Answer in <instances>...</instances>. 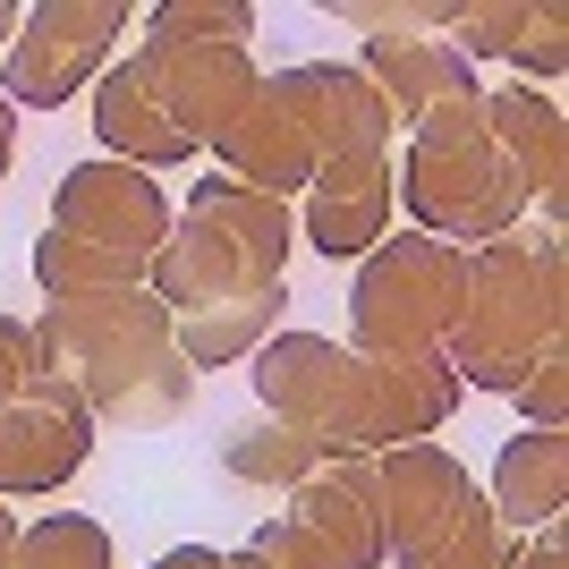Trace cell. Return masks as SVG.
<instances>
[{"label": "cell", "mask_w": 569, "mask_h": 569, "mask_svg": "<svg viewBox=\"0 0 569 569\" xmlns=\"http://www.w3.org/2000/svg\"><path fill=\"white\" fill-rule=\"evenodd\" d=\"M247 545H256V552H263V561H272V569H340L332 552H323V545H315V536H307V527L289 519V510H272V519H263L256 536H247Z\"/></svg>", "instance_id": "f1b7e54d"}, {"label": "cell", "mask_w": 569, "mask_h": 569, "mask_svg": "<svg viewBox=\"0 0 569 569\" xmlns=\"http://www.w3.org/2000/svg\"><path fill=\"white\" fill-rule=\"evenodd\" d=\"M213 162H221V179H238V188H256V196H307L315 188V144H307V128H298V111L281 102V86L263 77L256 94H247V111L230 119L213 137Z\"/></svg>", "instance_id": "7c38bea8"}, {"label": "cell", "mask_w": 569, "mask_h": 569, "mask_svg": "<svg viewBox=\"0 0 569 569\" xmlns=\"http://www.w3.org/2000/svg\"><path fill=\"white\" fill-rule=\"evenodd\" d=\"M144 289H153L170 315H196V307H221V298H247V289H272V281L238 256L230 238H213L204 221L179 213L170 238H162V256H153V272H144Z\"/></svg>", "instance_id": "d6986e66"}, {"label": "cell", "mask_w": 569, "mask_h": 569, "mask_svg": "<svg viewBox=\"0 0 569 569\" xmlns=\"http://www.w3.org/2000/svg\"><path fill=\"white\" fill-rule=\"evenodd\" d=\"M289 519L340 569H382V501H375V451L315 459V476L289 493Z\"/></svg>", "instance_id": "4fadbf2b"}, {"label": "cell", "mask_w": 569, "mask_h": 569, "mask_svg": "<svg viewBox=\"0 0 569 569\" xmlns=\"http://www.w3.org/2000/svg\"><path fill=\"white\" fill-rule=\"evenodd\" d=\"M9 552H18V510L0 501V569H9Z\"/></svg>", "instance_id": "836d02e7"}, {"label": "cell", "mask_w": 569, "mask_h": 569, "mask_svg": "<svg viewBox=\"0 0 569 569\" xmlns=\"http://www.w3.org/2000/svg\"><path fill=\"white\" fill-rule=\"evenodd\" d=\"M9 34H18V0H0V51H9Z\"/></svg>", "instance_id": "d590c367"}, {"label": "cell", "mask_w": 569, "mask_h": 569, "mask_svg": "<svg viewBox=\"0 0 569 569\" xmlns=\"http://www.w3.org/2000/svg\"><path fill=\"white\" fill-rule=\"evenodd\" d=\"M510 400H519L527 433H569V357H545V366H536Z\"/></svg>", "instance_id": "83f0119b"}, {"label": "cell", "mask_w": 569, "mask_h": 569, "mask_svg": "<svg viewBox=\"0 0 569 569\" xmlns=\"http://www.w3.org/2000/svg\"><path fill=\"white\" fill-rule=\"evenodd\" d=\"M569 332V247L561 230H510V238H485L468 247V307H459L451 357L459 391H519L545 357H561Z\"/></svg>", "instance_id": "7a4b0ae2"}, {"label": "cell", "mask_w": 569, "mask_h": 569, "mask_svg": "<svg viewBox=\"0 0 569 569\" xmlns=\"http://www.w3.org/2000/svg\"><path fill=\"white\" fill-rule=\"evenodd\" d=\"M256 26V0H162L144 9V43H247Z\"/></svg>", "instance_id": "d4e9b609"}, {"label": "cell", "mask_w": 569, "mask_h": 569, "mask_svg": "<svg viewBox=\"0 0 569 569\" xmlns=\"http://www.w3.org/2000/svg\"><path fill=\"white\" fill-rule=\"evenodd\" d=\"M144 569H230V561H221L213 545H170L162 561H144Z\"/></svg>", "instance_id": "1f68e13d"}, {"label": "cell", "mask_w": 569, "mask_h": 569, "mask_svg": "<svg viewBox=\"0 0 569 569\" xmlns=\"http://www.w3.org/2000/svg\"><path fill=\"white\" fill-rule=\"evenodd\" d=\"M349 69L382 94L391 119H426V111H442V102L485 94V86H476V60L451 34H366V51H357Z\"/></svg>", "instance_id": "9a60e30c"}, {"label": "cell", "mask_w": 569, "mask_h": 569, "mask_svg": "<svg viewBox=\"0 0 569 569\" xmlns=\"http://www.w3.org/2000/svg\"><path fill=\"white\" fill-rule=\"evenodd\" d=\"M510 569H569V527H561V519L536 527V536L519 545V561H510Z\"/></svg>", "instance_id": "4dcf8cb0"}, {"label": "cell", "mask_w": 569, "mask_h": 569, "mask_svg": "<svg viewBox=\"0 0 569 569\" xmlns=\"http://www.w3.org/2000/svg\"><path fill=\"white\" fill-rule=\"evenodd\" d=\"M391 204L408 213V230L451 238V247H485L527 221V188L510 179L485 128V94L408 119V144L391 153Z\"/></svg>", "instance_id": "277c9868"}, {"label": "cell", "mask_w": 569, "mask_h": 569, "mask_svg": "<svg viewBox=\"0 0 569 569\" xmlns=\"http://www.w3.org/2000/svg\"><path fill=\"white\" fill-rule=\"evenodd\" d=\"M188 221H204L213 238H230V247L256 263L263 281H281L289 247H298V213H289L281 196H256V188H238V179H221V170H196Z\"/></svg>", "instance_id": "44dd1931"}, {"label": "cell", "mask_w": 569, "mask_h": 569, "mask_svg": "<svg viewBox=\"0 0 569 569\" xmlns=\"http://www.w3.org/2000/svg\"><path fill=\"white\" fill-rule=\"evenodd\" d=\"M391 153H366V162H332L315 170L307 213H298V238H307L323 263H357L391 238Z\"/></svg>", "instance_id": "5bb4252c"}, {"label": "cell", "mask_w": 569, "mask_h": 569, "mask_svg": "<svg viewBox=\"0 0 569 569\" xmlns=\"http://www.w3.org/2000/svg\"><path fill=\"white\" fill-rule=\"evenodd\" d=\"M485 501H493V519L510 527V536H536V527H552L569 510V433H510L493 459V476H485Z\"/></svg>", "instance_id": "ffe728a7"}, {"label": "cell", "mask_w": 569, "mask_h": 569, "mask_svg": "<svg viewBox=\"0 0 569 569\" xmlns=\"http://www.w3.org/2000/svg\"><path fill=\"white\" fill-rule=\"evenodd\" d=\"M94 459V417L77 391L34 375L18 400L0 408V501H43Z\"/></svg>", "instance_id": "9c48e42d"}, {"label": "cell", "mask_w": 569, "mask_h": 569, "mask_svg": "<svg viewBox=\"0 0 569 569\" xmlns=\"http://www.w3.org/2000/svg\"><path fill=\"white\" fill-rule=\"evenodd\" d=\"M34 366L60 391L86 400L94 426L162 433L196 391V366L170 349V307L153 289H111V298H60L34 323Z\"/></svg>", "instance_id": "6da1fadb"}, {"label": "cell", "mask_w": 569, "mask_h": 569, "mask_svg": "<svg viewBox=\"0 0 569 569\" xmlns=\"http://www.w3.org/2000/svg\"><path fill=\"white\" fill-rule=\"evenodd\" d=\"M128 0H34L0 51V102L9 111H60L119 60Z\"/></svg>", "instance_id": "ba28073f"}, {"label": "cell", "mask_w": 569, "mask_h": 569, "mask_svg": "<svg viewBox=\"0 0 569 569\" xmlns=\"http://www.w3.org/2000/svg\"><path fill=\"white\" fill-rule=\"evenodd\" d=\"M9 162H18V111L0 102V179H9Z\"/></svg>", "instance_id": "d6a6232c"}, {"label": "cell", "mask_w": 569, "mask_h": 569, "mask_svg": "<svg viewBox=\"0 0 569 569\" xmlns=\"http://www.w3.org/2000/svg\"><path fill=\"white\" fill-rule=\"evenodd\" d=\"M34 375H43V366H34V332H26L18 315H0V408L18 400Z\"/></svg>", "instance_id": "f546056e"}, {"label": "cell", "mask_w": 569, "mask_h": 569, "mask_svg": "<svg viewBox=\"0 0 569 569\" xmlns=\"http://www.w3.org/2000/svg\"><path fill=\"white\" fill-rule=\"evenodd\" d=\"M170 196L153 188V170L128 162H69L51 188V221L34 238V289L43 307L60 298H111V289H144L153 256L170 238Z\"/></svg>", "instance_id": "3957f363"}, {"label": "cell", "mask_w": 569, "mask_h": 569, "mask_svg": "<svg viewBox=\"0 0 569 569\" xmlns=\"http://www.w3.org/2000/svg\"><path fill=\"white\" fill-rule=\"evenodd\" d=\"M485 128H493L510 179L527 188V204H545V230H561V188H569V111H561V94L501 86V94H485Z\"/></svg>", "instance_id": "2e32d148"}, {"label": "cell", "mask_w": 569, "mask_h": 569, "mask_svg": "<svg viewBox=\"0 0 569 569\" xmlns=\"http://www.w3.org/2000/svg\"><path fill=\"white\" fill-rule=\"evenodd\" d=\"M375 501H382V569H510L527 536L493 519V501L442 442L375 451Z\"/></svg>", "instance_id": "5b68a950"}, {"label": "cell", "mask_w": 569, "mask_h": 569, "mask_svg": "<svg viewBox=\"0 0 569 569\" xmlns=\"http://www.w3.org/2000/svg\"><path fill=\"white\" fill-rule=\"evenodd\" d=\"M519 26H527V0H459L451 9V43L468 51V60H510Z\"/></svg>", "instance_id": "4316f807"}, {"label": "cell", "mask_w": 569, "mask_h": 569, "mask_svg": "<svg viewBox=\"0 0 569 569\" xmlns=\"http://www.w3.org/2000/svg\"><path fill=\"white\" fill-rule=\"evenodd\" d=\"M94 144H102V162H128V170H179V162H196V144L170 128V111L153 102V86H144L137 51H119L111 69L94 77Z\"/></svg>", "instance_id": "ac0fdd59"}, {"label": "cell", "mask_w": 569, "mask_h": 569, "mask_svg": "<svg viewBox=\"0 0 569 569\" xmlns=\"http://www.w3.org/2000/svg\"><path fill=\"white\" fill-rule=\"evenodd\" d=\"M315 459L323 451H315L307 433H289L281 417H263V408L247 417V426L221 433V468H230L238 485H281V493H298V485L315 476Z\"/></svg>", "instance_id": "603a6c76"}, {"label": "cell", "mask_w": 569, "mask_h": 569, "mask_svg": "<svg viewBox=\"0 0 569 569\" xmlns=\"http://www.w3.org/2000/svg\"><path fill=\"white\" fill-rule=\"evenodd\" d=\"M137 69H144L153 102L170 111V128H179L196 153H213V137L263 86V69L247 60V43H137Z\"/></svg>", "instance_id": "30bf717a"}, {"label": "cell", "mask_w": 569, "mask_h": 569, "mask_svg": "<svg viewBox=\"0 0 569 569\" xmlns=\"http://www.w3.org/2000/svg\"><path fill=\"white\" fill-rule=\"evenodd\" d=\"M272 86H281V102L298 111V128H307V144H315L323 170L391 153V137H400V119L382 111V94L349 69V60H298V69H281Z\"/></svg>", "instance_id": "8fae6325"}, {"label": "cell", "mask_w": 569, "mask_h": 569, "mask_svg": "<svg viewBox=\"0 0 569 569\" xmlns=\"http://www.w3.org/2000/svg\"><path fill=\"white\" fill-rule=\"evenodd\" d=\"M366 400H375V451H400V442H433L468 391H459L442 349H400V357H366Z\"/></svg>", "instance_id": "e0dca14e"}, {"label": "cell", "mask_w": 569, "mask_h": 569, "mask_svg": "<svg viewBox=\"0 0 569 569\" xmlns=\"http://www.w3.org/2000/svg\"><path fill=\"white\" fill-rule=\"evenodd\" d=\"M256 400L263 417H281L289 433H307L323 459L340 451H375V400H366V357L349 340H323V332H272L256 357Z\"/></svg>", "instance_id": "52a82bcc"}, {"label": "cell", "mask_w": 569, "mask_h": 569, "mask_svg": "<svg viewBox=\"0 0 569 569\" xmlns=\"http://www.w3.org/2000/svg\"><path fill=\"white\" fill-rule=\"evenodd\" d=\"M468 307V247L426 230L382 238L375 256H357L349 281V349L357 357H400V349H442Z\"/></svg>", "instance_id": "8992f818"}, {"label": "cell", "mask_w": 569, "mask_h": 569, "mask_svg": "<svg viewBox=\"0 0 569 569\" xmlns=\"http://www.w3.org/2000/svg\"><path fill=\"white\" fill-rule=\"evenodd\" d=\"M510 69H519V86H536V94H552L569 69V18H561V0H527V26H519V43H510Z\"/></svg>", "instance_id": "484cf974"}, {"label": "cell", "mask_w": 569, "mask_h": 569, "mask_svg": "<svg viewBox=\"0 0 569 569\" xmlns=\"http://www.w3.org/2000/svg\"><path fill=\"white\" fill-rule=\"evenodd\" d=\"M221 561H230V569H272V561H263L256 545H238V552H221Z\"/></svg>", "instance_id": "e575fe53"}, {"label": "cell", "mask_w": 569, "mask_h": 569, "mask_svg": "<svg viewBox=\"0 0 569 569\" xmlns=\"http://www.w3.org/2000/svg\"><path fill=\"white\" fill-rule=\"evenodd\" d=\"M9 569H111V527L86 519V510H43V519L18 527Z\"/></svg>", "instance_id": "cb8c5ba5"}, {"label": "cell", "mask_w": 569, "mask_h": 569, "mask_svg": "<svg viewBox=\"0 0 569 569\" xmlns=\"http://www.w3.org/2000/svg\"><path fill=\"white\" fill-rule=\"evenodd\" d=\"M281 307H289V281L247 289V298H221V307H196V315H170V349L188 357L196 375L247 366V357H256L263 340L281 332Z\"/></svg>", "instance_id": "7402d4cb"}]
</instances>
